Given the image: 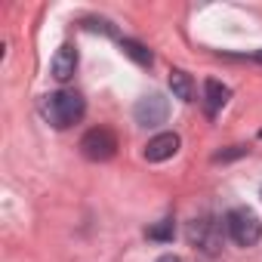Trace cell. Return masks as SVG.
Returning a JSON list of instances; mask_svg holds the SVG:
<instances>
[{
    "label": "cell",
    "instance_id": "6da1fadb",
    "mask_svg": "<svg viewBox=\"0 0 262 262\" xmlns=\"http://www.w3.org/2000/svg\"><path fill=\"white\" fill-rule=\"evenodd\" d=\"M40 114H43V120H47L50 126L68 129V126H74V123L86 114V102H83V96H80L77 90H56V93L43 96Z\"/></svg>",
    "mask_w": 262,
    "mask_h": 262
},
{
    "label": "cell",
    "instance_id": "7a4b0ae2",
    "mask_svg": "<svg viewBox=\"0 0 262 262\" xmlns=\"http://www.w3.org/2000/svg\"><path fill=\"white\" fill-rule=\"evenodd\" d=\"M225 231H228V237L237 247H253L262 237V222H259V216L250 207H234L225 216Z\"/></svg>",
    "mask_w": 262,
    "mask_h": 262
},
{
    "label": "cell",
    "instance_id": "3957f363",
    "mask_svg": "<svg viewBox=\"0 0 262 262\" xmlns=\"http://www.w3.org/2000/svg\"><path fill=\"white\" fill-rule=\"evenodd\" d=\"M185 237H188L191 247H198V250L207 253V256H216V253L222 250V225H219V219H213V216L191 219L188 228H185Z\"/></svg>",
    "mask_w": 262,
    "mask_h": 262
},
{
    "label": "cell",
    "instance_id": "277c9868",
    "mask_svg": "<svg viewBox=\"0 0 262 262\" xmlns=\"http://www.w3.org/2000/svg\"><path fill=\"white\" fill-rule=\"evenodd\" d=\"M80 151H83L86 161H96V164L111 161L117 155V136L111 133L108 126H93V129H86L83 139H80Z\"/></svg>",
    "mask_w": 262,
    "mask_h": 262
},
{
    "label": "cell",
    "instance_id": "5b68a950",
    "mask_svg": "<svg viewBox=\"0 0 262 262\" xmlns=\"http://www.w3.org/2000/svg\"><path fill=\"white\" fill-rule=\"evenodd\" d=\"M133 117H136L139 126H161V123H167V117H170V102H167L161 93H148V96H142V99L136 102Z\"/></svg>",
    "mask_w": 262,
    "mask_h": 262
},
{
    "label": "cell",
    "instance_id": "8992f818",
    "mask_svg": "<svg viewBox=\"0 0 262 262\" xmlns=\"http://www.w3.org/2000/svg\"><path fill=\"white\" fill-rule=\"evenodd\" d=\"M179 145H182V139H179L176 133H158V136L145 145V161H151V164L170 161V158L179 151Z\"/></svg>",
    "mask_w": 262,
    "mask_h": 262
},
{
    "label": "cell",
    "instance_id": "52a82bcc",
    "mask_svg": "<svg viewBox=\"0 0 262 262\" xmlns=\"http://www.w3.org/2000/svg\"><path fill=\"white\" fill-rule=\"evenodd\" d=\"M74 71H77V50L71 43H65V47H59V53L53 59V77L59 83H65L74 77Z\"/></svg>",
    "mask_w": 262,
    "mask_h": 262
},
{
    "label": "cell",
    "instance_id": "ba28073f",
    "mask_svg": "<svg viewBox=\"0 0 262 262\" xmlns=\"http://www.w3.org/2000/svg\"><path fill=\"white\" fill-rule=\"evenodd\" d=\"M228 96H231V90L225 86V83H219V80H207L204 83V99H207V114H216L225 102H228Z\"/></svg>",
    "mask_w": 262,
    "mask_h": 262
},
{
    "label": "cell",
    "instance_id": "9c48e42d",
    "mask_svg": "<svg viewBox=\"0 0 262 262\" xmlns=\"http://www.w3.org/2000/svg\"><path fill=\"white\" fill-rule=\"evenodd\" d=\"M170 90H173L176 99L191 102V99H194V80H191V74L182 71V68H173V71H170Z\"/></svg>",
    "mask_w": 262,
    "mask_h": 262
},
{
    "label": "cell",
    "instance_id": "30bf717a",
    "mask_svg": "<svg viewBox=\"0 0 262 262\" xmlns=\"http://www.w3.org/2000/svg\"><path fill=\"white\" fill-rule=\"evenodd\" d=\"M120 50H123V56H129L136 65H142V68H148L151 62H155V56H151V50L145 47V43H139V40H129V37H123L120 40Z\"/></svg>",
    "mask_w": 262,
    "mask_h": 262
},
{
    "label": "cell",
    "instance_id": "8fae6325",
    "mask_svg": "<svg viewBox=\"0 0 262 262\" xmlns=\"http://www.w3.org/2000/svg\"><path fill=\"white\" fill-rule=\"evenodd\" d=\"M145 234H148V241H161V244H167V241H173L176 225H173V219H161V222H158V225H151Z\"/></svg>",
    "mask_w": 262,
    "mask_h": 262
},
{
    "label": "cell",
    "instance_id": "7c38bea8",
    "mask_svg": "<svg viewBox=\"0 0 262 262\" xmlns=\"http://www.w3.org/2000/svg\"><path fill=\"white\" fill-rule=\"evenodd\" d=\"M241 155H247V148H244V145H231L228 151H219L213 161H216V164H219V161H234V158H241Z\"/></svg>",
    "mask_w": 262,
    "mask_h": 262
},
{
    "label": "cell",
    "instance_id": "4fadbf2b",
    "mask_svg": "<svg viewBox=\"0 0 262 262\" xmlns=\"http://www.w3.org/2000/svg\"><path fill=\"white\" fill-rule=\"evenodd\" d=\"M158 262H182V259H179V256H173V253H167V256H161Z\"/></svg>",
    "mask_w": 262,
    "mask_h": 262
},
{
    "label": "cell",
    "instance_id": "5bb4252c",
    "mask_svg": "<svg viewBox=\"0 0 262 262\" xmlns=\"http://www.w3.org/2000/svg\"><path fill=\"white\" fill-rule=\"evenodd\" d=\"M256 59H259V62H262V50H259V53H256Z\"/></svg>",
    "mask_w": 262,
    "mask_h": 262
}]
</instances>
